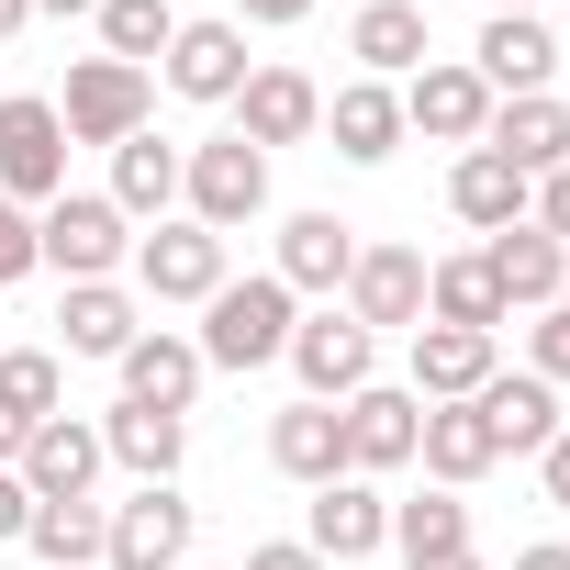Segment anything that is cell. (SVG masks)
Listing matches in <instances>:
<instances>
[{
    "label": "cell",
    "instance_id": "6da1fadb",
    "mask_svg": "<svg viewBox=\"0 0 570 570\" xmlns=\"http://www.w3.org/2000/svg\"><path fill=\"white\" fill-rule=\"evenodd\" d=\"M292 325H303V303L279 292L268 268H246V279H224V292L202 303V370H268V358H292Z\"/></svg>",
    "mask_w": 570,
    "mask_h": 570
},
{
    "label": "cell",
    "instance_id": "7a4b0ae2",
    "mask_svg": "<svg viewBox=\"0 0 570 570\" xmlns=\"http://www.w3.org/2000/svg\"><path fill=\"white\" fill-rule=\"evenodd\" d=\"M135 257V224L112 213V190H57L46 213H35V268H57V279H112Z\"/></svg>",
    "mask_w": 570,
    "mask_h": 570
},
{
    "label": "cell",
    "instance_id": "3957f363",
    "mask_svg": "<svg viewBox=\"0 0 570 570\" xmlns=\"http://www.w3.org/2000/svg\"><path fill=\"white\" fill-rule=\"evenodd\" d=\"M146 112H157V79H146V68H124V57H79V68H68V90H57L68 146H124V135H146Z\"/></svg>",
    "mask_w": 570,
    "mask_h": 570
},
{
    "label": "cell",
    "instance_id": "277c9868",
    "mask_svg": "<svg viewBox=\"0 0 570 570\" xmlns=\"http://www.w3.org/2000/svg\"><path fill=\"white\" fill-rule=\"evenodd\" d=\"M179 202H190V224L235 235V224H257V213H268V157H257L246 135H213V146H179Z\"/></svg>",
    "mask_w": 570,
    "mask_h": 570
},
{
    "label": "cell",
    "instance_id": "5b68a950",
    "mask_svg": "<svg viewBox=\"0 0 570 570\" xmlns=\"http://www.w3.org/2000/svg\"><path fill=\"white\" fill-rule=\"evenodd\" d=\"M57 190H68V124H57L46 90H12V101H0V202L46 213Z\"/></svg>",
    "mask_w": 570,
    "mask_h": 570
},
{
    "label": "cell",
    "instance_id": "8992f818",
    "mask_svg": "<svg viewBox=\"0 0 570 570\" xmlns=\"http://www.w3.org/2000/svg\"><path fill=\"white\" fill-rule=\"evenodd\" d=\"M292 370H303V403H347V392L381 381V336L347 325V303H325V314L292 325Z\"/></svg>",
    "mask_w": 570,
    "mask_h": 570
},
{
    "label": "cell",
    "instance_id": "52a82bcc",
    "mask_svg": "<svg viewBox=\"0 0 570 570\" xmlns=\"http://www.w3.org/2000/svg\"><path fill=\"white\" fill-rule=\"evenodd\" d=\"M224 279H235V268H224V235H213V224L179 213V224L135 235V292H146V303H213Z\"/></svg>",
    "mask_w": 570,
    "mask_h": 570
},
{
    "label": "cell",
    "instance_id": "ba28073f",
    "mask_svg": "<svg viewBox=\"0 0 570 570\" xmlns=\"http://www.w3.org/2000/svg\"><path fill=\"white\" fill-rule=\"evenodd\" d=\"M190 503L179 481H135V503H112V537H101V570H179L190 559Z\"/></svg>",
    "mask_w": 570,
    "mask_h": 570
},
{
    "label": "cell",
    "instance_id": "9c48e42d",
    "mask_svg": "<svg viewBox=\"0 0 570 570\" xmlns=\"http://www.w3.org/2000/svg\"><path fill=\"white\" fill-rule=\"evenodd\" d=\"M157 68H168V90H179V101H224V112H235V90H246V68H257V57H246V23H235V12H202V23H179V35H168V57H157Z\"/></svg>",
    "mask_w": 570,
    "mask_h": 570
},
{
    "label": "cell",
    "instance_id": "30bf717a",
    "mask_svg": "<svg viewBox=\"0 0 570 570\" xmlns=\"http://www.w3.org/2000/svg\"><path fill=\"white\" fill-rule=\"evenodd\" d=\"M481 124H492V90H481V68H470V57H425V68L403 79V135L481 146Z\"/></svg>",
    "mask_w": 570,
    "mask_h": 570
},
{
    "label": "cell",
    "instance_id": "8fae6325",
    "mask_svg": "<svg viewBox=\"0 0 570 570\" xmlns=\"http://www.w3.org/2000/svg\"><path fill=\"white\" fill-rule=\"evenodd\" d=\"M303 548L314 559H370V548H392V503H381V481H358V470H336V481H314V503H303Z\"/></svg>",
    "mask_w": 570,
    "mask_h": 570
},
{
    "label": "cell",
    "instance_id": "7c38bea8",
    "mask_svg": "<svg viewBox=\"0 0 570 570\" xmlns=\"http://www.w3.org/2000/svg\"><path fill=\"white\" fill-rule=\"evenodd\" d=\"M347 325H370V336H414L425 325V246H358Z\"/></svg>",
    "mask_w": 570,
    "mask_h": 570
},
{
    "label": "cell",
    "instance_id": "4fadbf2b",
    "mask_svg": "<svg viewBox=\"0 0 570 570\" xmlns=\"http://www.w3.org/2000/svg\"><path fill=\"white\" fill-rule=\"evenodd\" d=\"M12 470H23V492H35V503H90V481H101L112 459H101V425H90V414H46V425L23 436V459H12Z\"/></svg>",
    "mask_w": 570,
    "mask_h": 570
},
{
    "label": "cell",
    "instance_id": "5bb4252c",
    "mask_svg": "<svg viewBox=\"0 0 570 570\" xmlns=\"http://www.w3.org/2000/svg\"><path fill=\"white\" fill-rule=\"evenodd\" d=\"M347 268H358V224L347 213H292V224H279V257H268V279H279V292H347Z\"/></svg>",
    "mask_w": 570,
    "mask_h": 570
},
{
    "label": "cell",
    "instance_id": "9a60e30c",
    "mask_svg": "<svg viewBox=\"0 0 570 570\" xmlns=\"http://www.w3.org/2000/svg\"><path fill=\"white\" fill-rule=\"evenodd\" d=\"M336 425H347V470L381 481V470H414V425H425V403L392 392V381H370V392L336 403Z\"/></svg>",
    "mask_w": 570,
    "mask_h": 570
},
{
    "label": "cell",
    "instance_id": "2e32d148",
    "mask_svg": "<svg viewBox=\"0 0 570 570\" xmlns=\"http://www.w3.org/2000/svg\"><path fill=\"white\" fill-rule=\"evenodd\" d=\"M235 135L268 157V146H303V135H325V90L303 79V68H246V90H235Z\"/></svg>",
    "mask_w": 570,
    "mask_h": 570
},
{
    "label": "cell",
    "instance_id": "e0dca14e",
    "mask_svg": "<svg viewBox=\"0 0 570 570\" xmlns=\"http://www.w3.org/2000/svg\"><path fill=\"white\" fill-rule=\"evenodd\" d=\"M470 68H481V90H492V101H525V90H548V79H559V35H548L537 12H492V23H481V46H470Z\"/></svg>",
    "mask_w": 570,
    "mask_h": 570
},
{
    "label": "cell",
    "instance_id": "ac0fdd59",
    "mask_svg": "<svg viewBox=\"0 0 570 570\" xmlns=\"http://www.w3.org/2000/svg\"><path fill=\"white\" fill-rule=\"evenodd\" d=\"M481 268H492L503 314H548V303L570 292V246H559V235H537V224H503V235L481 246Z\"/></svg>",
    "mask_w": 570,
    "mask_h": 570
},
{
    "label": "cell",
    "instance_id": "d6986e66",
    "mask_svg": "<svg viewBox=\"0 0 570 570\" xmlns=\"http://www.w3.org/2000/svg\"><path fill=\"white\" fill-rule=\"evenodd\" d=\"M481 146H492L503 168H525V179H548V168H570V101H559V90H525V101H492V124H481Z\"/></svg>",
    "mask_w": 570,
    "mask_h": 570
},
{
    "label": "cell",
    "instance_id": "ffe728a7",
    "mask_svg": "<svg viewBox=\"0 0 570 570\" xmlns=\"http://www.w3.org/2000/svg\"><path fill=\"white\" fill-rule=\"evenodd\" d=\"M112 370H124V403H157V414H190V392L213 381V370H202V347H190L179 325H146Z\"/></svg>",
    "mask_w": 570,
    "mask_h": 570
},
{
    "label": "cell",
    "instance_id": "44dd1931",
    "mask_svg": "<svg viewBox=\"0 0 570 570\" xmlns=\"http://www.w3.org/2000/svg\"><path fill=\"white\" fill-rule=\"evenodd\" d=\"M470 414L492 425V448H503V459H537V448L559 436V392H548L537 370H492V381L470 392Z\"/></svg>",
    "mask_w": 570,
    "mask_h": 570
},
{
    "label": "cell",
    "instance_id": "7402d4cb",
    "mask_svg": "<svg viewBox=\"0 0 570 570\" xmlns=\"http://www.w3.org/2000/svg\"><path fill=\"white\" fill-rule=\"evenodd\" d=\"M347 57H358V79H414L425 57H436V35H425V0H370V12L347 23Z\"/></svg>",
    "mask_w": 570,
    "mask_h": 570
},
{
    "label": "cell",
    "instance_id": "603a6c76",
    "mask_svg": "<svg viewBox=\"0 0 570 570\" xmlns=\"http://www.w3.org/2000/svg\"><path fill=\"white\" fill-rule=\"evenodd\" d=\"M503 358H492V336H470V325H414V403H470L481 381H492Z\"/></svg>",
    "mask_w": 570,
    "mask_h": 570
},
{
    "label": "cell",
    "instance_id": "cb8c5ba5",
    "mask_svg": "<svg viewBox=\"0 0 570 570\" xmlns=\"http://www.w3.org/2000/svg\"><path fill=\"white\" fill-rule=\"evenodd\" d=\"M101 459H112V470H135V481H179V459H190V414L112 403V414H101Z\"/></svg>",
    "mask_w": 570,
    "mask_h": 570
},
{
    "label": "cell",
    "instance_id": "d4e9b609",
    "mask_svg": "<svg viewBox=\"0 0 570 570\" xmlns=\"http://www.w3.org/2000/svg\"><path fill=\"white\" fill-rule=\"evenodd\" d=\"M268 470L303 481V492L336 481V470H347V425H336V403H279V414H268Z\"/></svg>",
    "mask_w": 570,
    "mask_h": 570
},
{
    "label": "cell",
    "instance_id": "484cf974",
    "mask_svg": "<svg viewBox=\"0 0 570 570\" xmlns=\"http://www.w3.org/2000/svg\"><path fill=\"white\" fill-rule=\"evenodd\" d=\"M57 336H68V358H124V347L146 336V314H135V292H124V279H68Z\"/></svg>",
    "mask_w": 570,
    "mask_h": 570
},
{
    "label": "cell",
    "instance_id": "4316f807",
    "mask_svg": "<svg viewBox=\"0 0 570 570\" xmlns=\"http://www.w3.org/2000/svg\"><path fill=\"white\" fill-rule=\"evenodd\" d=\"M325 135H336L347 168H381V157L403 146V90H392V79H347V90L325 101Z\"/></svg>",
    "mask_w": 570,
    "mask_h": 570
},
{
    "label": "cell",
    "instance_id": "83f0119b",
    "mask_svg": "<svg viewBox=\"0 0 570 570\" xmlns=\"http://www.w3.org/2000/svg\"><path fill=\"white\" fill-rule=\"evenodd\" d=\"M525 168H503L492 146H459V168H448V213L470 224V235H503V224H525Z\"/></svg>",
    "mask_w": 570,
    "mask_h": 570
},
{
    "label": "cell",
    "instance_id": "f1b7e54d",
    "mask_svg": "<svg viewBox=\"0 0 570 570\" xmlns=\"http://www.w3.org/2000/svg\"><path fill=\"white\" fill-rule=\"evenodd\" d=\"M414 459H425V481L436 492H470L503 448H492V425L470 414V403H425V425H414Z\"/></svg>",
    "mask_w": 570,
    "mask_h": 570
},
{
    "label": "cell",
    "instance_id": "f546056e",
    "mask_svg": "<svg viewBox=\"0 0 570 570\" xmlns=\"http://www.w3.org/2000/svg\"><path fill=\"white\" fill-rule=\"evenodd\" d=\"M168 202H179V146L146 124V135H124V146H112V213H124V224H146V213H157V224H168Z\"/></svg>",
    "mask_w": 570,
    "mask_h": 570
},
{
    "label": "cell",
    "instance_id": "4dcf8cb0",
    "mask_svg": "<svg viewBox=\"0 0 570 570\" xmlns=\"http://www.w3.org/2000/svg\"><path fill=\"white\" fill-rule=\"evenodd\" d=\"M425 325H470V336L503 325V292H492L481 246H470V257H425Z\"/></svg>",
    "mask_w": 570,
    "mask_h": 570
},
{
    "label": "cell",
    "instance_id": "1f68e13d",
    "mask_svg": "<svg viewBox=\"0 0 570 570\" xmlns=\"http://www.w3.org/2000/svg\"><path fill=\"white\" fill-rule=\"evenodd\" d=\"M101 537H112V503H35V525H23V548L46 570H101Z\"/></svg>",
    "mask_w": 570,
    "mask_h": 570
},
{
    "label": "cell",
    "instance_id": "d6a6232c",
    "mask_svg": "<svg viewBox=\"0 0 570 570\" xmlns=\"http://www.w3.org/2000/svg\"><path fill=\"white\" fill-rule=\"evenodd\" d=\"M392 548H403V559H448V548H470V503H459V492H414V503H392Z\"/></svg>",
    "mask_w": 570,
    "mask_h": 570
},
{
    "label": "cell",
    "instance_id": "836d02e7",
    "mask_svg": "<svg viewBox=\"0 0 570 570\" xmlns=\"http://www.w3.org/2000/svg\"><path fill=\"white\" fill-rule=\"evenodd\" d=\"M101 57H124V68H146V57H168V35H179V12L168 0H101Z\"/></svg>",
    "mask_w": 570,
    "mask_h": 570
},
{
    "label": "cell",
    "instance_id": "e575fe53",
    "mask_svg": "<svg viewBox=\"0 0 570 570\" xmlns=\"http://www.w3.org/2000/svg\"><path fill=\"white\" fill-rule=\"evenodd\" d=\"M0 403H12L23 425L68 414V370H57V347H12V358H0Z\"/></svg>",
    "mask_w": 570,
    "mask_h": 570
},
{
    "label": "cell",
    "instance_id": "d590c367",
    "mask_svg": "<svg viewBox=\"0 0 570 570\" xmlns=\"http://www.w3.org/2000/svg\"><path fill=\"white\" fill-rule=\"evenodd\" d=\"M525 370H537V381H548V392H559V381H570V292H559V303H548V325H537V336H525Z\"/></svg>",
    "mask_w": 570,
    "mask_h": 570
},
{
    "label": "cell",
    "instance_id": "8d00e7d4",
    "mask_svg": "<svg viewBox=\"0 0 570 570\" xmlns=\"http://www.w3.org/2000/svg\"><path fill=\"white\" fill-rule=\"evenodd\" d=\"M23 279H35V213L0 202V292H23Z\"/></svg>",
    "mask_w": 570,
    "mask_h": 570
},
{
    "label": "cell",
    "instance_id": "74e56055",
    "mask_svg": "<svg viewBox=\"0 0 570 570\" xmlns=\"http://www.w3.org/2000/svg\"><path fill=\"white\" fill-rule=\"evenodd\" d=\"M525 224H537V235H559V246H570V168H548V179H537V190H525Z\"/></svg>",
    "mask_w": 570,
    "mask_h": 570
},
{
    "label": "cell",
    "instance_id": "f35d334b",
    "mask_svg": "<svg viewBox=\"0 0 570 570\" xmlns=\"http://www.w3.org/2000/svg\"><path fill=\"white\" fill-rule=\"evenodd\" d=\"M246 570H336V559H314L303 537H257V548H246Z\"/></svg>",
    "mask_w": 570,
    "mask_h": 570
},
{
    "label": "cell",
    "instance_id": "ab89813d",
    "mask_svg": "<svg viewBox=\"0 0 570 570\" xmlns=\"http://www.w3.org/2000/svg\"><path fill=\"white\" fill-rule=\"evenodd\" d=\"M537 481H548V503H559V514H570V425H559V436H548V448H537Z\"/></svg>",
    "mask_w": 570,
    "mask_h": 570
},
{
    "label": "cell",
    "instance_id": "60d3db41",
    "mask_svg": "<svg viewBox=\"0 0 570 570\" xmlns=\"http://www.w3.org/2000/svg\"><path fill=\"white\" fill-rule=\"evenodd\" d=\"M23 525H35V492H23V470H0V548H12Z\"/></svg>",
    "mask_w": 570,
    "mask_h": 570
},
{
    "label": "cell",
    "instance_id": "b9f144b4",
    "mask_svg": "<svg viewBox=\"0 0 570 570\" xmlns=\"http://www.w3.org/2000/svg\"><path fill=\"white\" fill-rule=\"evenodd\" d=\"M314 0H235V23H303Z\"/></svg>",
    "mask_w": 570,
    "mask_h": 570
},
{
    "label": "cell",
    "instance_id": "7bdbcfd3",
    "mask_svg": "<svg viewBox=\"0 0 570 570\" xmlns=\"http://www.w3.org/2000/svg\"><path fill=\"white\" fill-rule=\"evenodd\" d=\"M514 570H570V537H537V548H514Z\"/></svg>",
    "mask_w": 570,
    "mask_h": 570
},
{
    "label": "cell",
    "instance_id": "ee69618b",
    "mask_svg": "<svg viewBox=\"0 0 570 570\" xmlns=\"http://www.w3.org/2000/svg\"><path fill=\"white\" fill-rule=\"evenodd\" d=\"M23 436H35V425H23L12 403H0V470H12V459H23Z\"/></svg>",
    "mask_w": 570,
    "mask_h": 570
},
{
    "label": "cell",
    "instance_id": "f6af8a7d",
    "mask_svg": "<svg viewBox=\"0 0 570 570\" xmlns=\"http://www.w3.org/2000/svg\"><path fill=\"white\" fill-rule=\"evenodd\" d=\"M23 23H35V0H0V46H12V35H23Z\"/></svg>",
    "mask_w": 570,
    "mask_h": 570
},
{
    "label": "cell",
    "instance_id": "bcb514c9",
    "mask_svg": "<svg viewBox=\"0 0 570 570\" xmlns=\"http://www.w3.org/2000/svg\"><path fill=\"white\" fill-rule=\"evenodd\" d=\"M403 570H481V559H470V548H448V559H403Z\"/></svg>",
    "mask_w": 570,
    "mask_h": 570
},
{
    "label": "cell",
    "instance_id": "7dc6e473",
    "mask_svg": "<svg viewBox=\"0 0 570 570\" xmlns=\"http://www.w3.org/2000/svg\"><path fill=\"white\" fill-rule=\"evenodd\" d=\"M35 12H57V23H68V12H101V0H35Z\"/></svg>",
    "mask_w": 570,
    "mask_h": 570
},
{
    "label": "cell",
    "instance_id": "c3c4849f",
    "mask_svg": "<svg viewBox=\"0 0 570 570\" xmlns=\"http://www.w3.org/2000/svg\"><path fill=\"white\" fill-rule=\"evenodd\" d=\"M481 12H537V0H481Z\"/></svg>",
    "mask_w": 570,
    "mask_h": 570
},
{
    "label": "cell",
    "instance_id": "681fc988",
    "mask_svg": "<svg viewBox=\"0 0 570 570\" xmlns=\"http://www.w3.org/2000/svg\"><path fill=\"white\" fill-rule=\"evenodd\" d=\"M179 570H213V559H179Z\"/></svg>",
    "mask_w": 570,
    "mask_h": 570
}]
</instances>
